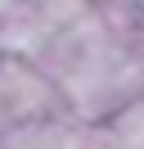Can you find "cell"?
<instances>
[{
	"mask_svg": "<svg viewBox=\"0 0 144 149\" xmlns=\"http://www.w3.org/2000/svg\"><path fill=\"white\" fill-rule=\"evenodd\" d=\"M54 104V91L41 72L23 63H0V109L14 118H36Z\"/></svg>",
	"mask_w": 144,
	"mask_h": 149,
	"instance_id": "obj_1",
	"label": "cell"
},
{
	"mask_svg": "<svg viewBox=\"0 0 144 149\" xmlns=\"http://www.w3.org/2000/svg\"><path fill=\"white\" fill-rule=\"evenodd\" d=\"M0 149H86V136L59 122H32L0 140Z\"/></svg>",
	"mask_w": 144,
	"mask_h": 149,
	"instance_id": "obj_2",
	"label": "cell"
},
{
	"mask_svg": "<svg viewBox=\"0 0 144 149\" xmlns=\"http://www.w3.org/2000/svg\"><path fill=\"white\" fill-rule=\"evenodd\" d=\"M32 14H36L50 32H72L77 23L90 18V5H86V0H36Z\"/></svg>",
	"mask_w": 144,
	"mask_h": 149,
	"instance_id": "obj_3",
	"label": "cell"
},
{
	"mask_svg": "<svg viewBox=\"0 0 144 149\" xmlns=\"http://www.w3.org/2000/svg\"><path fill=\"white\" fill-rule=\"evenodd\" d=\"M108 145L113 149H144V104H131V109L117 113L113 131H108Z\"/></svg>",
	"mask_w": 144,
	"mask_h": 149,
	"instance_id": "obj_4",
	"label": "cell"
}]
</instances>
